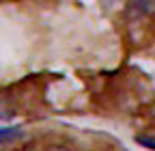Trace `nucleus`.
Instances as JSON below:
<instances>
[{"instance_id":"f257e3e1","label":"nucleus","mask_w":155,"mask_h":151,"mask_svg":"<svg viewBox=\"0 0 155 151\" xmlns=\"http://www.w3.org/2000/svg\"><path fill=\"white\" fill-rule=\"evenodd\" d=\"M155 11V0H127V17L140 20Z\"/></svg>"},{"instance_id":"f03ea898","label":"nucleus","mask_w":155,"mask_h":151,"mask_svg":"<svg viewBox=\"0 0 155 151\" xmlns=\"http://www.w3.org/2000/svg\"><path fill=\"white\" fill-rule=\"evenodd\" d=\"M22 127L19 125H11V127H0V145H5V143H11V140H17V138H22Z\"/></svg>"},{"instance_id":"7ed1b4c3","label":"nucleus","mask_w":155,"mask_h":151,"mask_svg":"<svg viewBox=\"0 0 155 151\" xmlns=\"http://www.w3.org/2000/svg\"><path fill=\"white\" fill-rule=\"evenodd\" d=\"M13 115H15L13 104H11L5 95H0V119H11Z\"/></svg>"},{"instance_id":"20e7f679","label":"nucleus","mask_w":155,"mask_h":151,"mask_svg":"<svg viewBox=\"0 0 155 151\" xmlns=\"http://www.w3.org/2000/svg\"><path fill=\"white\" fill-rule=\"evenodd\" d=\"M136 143H140L142 147H149L155 151V138L153 136H136Z\"/></svg>"},{"instance_id":"39448f33","label":"nucleus","mask_w":155,"mask_h":151,"mask_svg":"<svg viewBox=\"0 0 155 151\" xmlns=\"http://www.w3.org/2000/svg\"><path fill=\"white\" fill-rule=\"evenodd\" d=\"M45 151H67L65 147H50V149H45Z\"/></svg>"}]
</instances>
